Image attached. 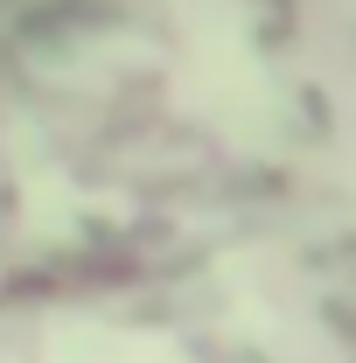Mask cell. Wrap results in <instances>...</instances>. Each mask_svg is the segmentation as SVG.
Returning a JSON list of instances; mask_svg holds the SVG:
<instances>
[{
  "instance_id": "1",
  "label": "cell",
  "mask_w": 356,
  "mask_h": 363,
  "mask_svg": "<svg viewBox=\"0 0 356 363\" xmlns=\"http://www.w3.org/2000/svg\"><path fill=\"white\" fill-rule=\"evenodd\" d=\"M56 363H182L168 342H140V335H112V328H70L56 335Z\"/></svg>"
}]
</instances>
